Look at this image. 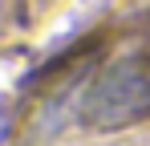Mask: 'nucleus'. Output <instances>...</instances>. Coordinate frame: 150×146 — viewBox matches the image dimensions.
Instances as JSON below:
<instances>
[{
    "mask_svg": "<svg viewBox=\"0 0 150 146\" xmlns=\"http://www.w3.org/2000/svg\"><path fill=\"white\" fill-rule=\"evenodd\" d=\"M77 118L89 130H126L150 118V57L130 53L110 61L81 89Z\"/></svg>",
    "mask_w": 150,
    "mask_h": 146,
    "instance_id": "f257e3e1",
    "label": "nucleus"
}]
</instances>
